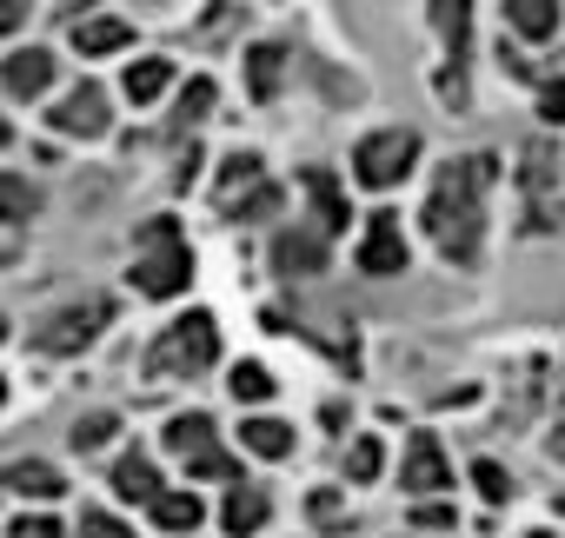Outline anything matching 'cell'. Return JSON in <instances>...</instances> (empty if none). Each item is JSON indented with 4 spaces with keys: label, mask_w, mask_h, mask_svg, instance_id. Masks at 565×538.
Returning a JSON list of instances; mask_svg holds the SVG:
<instances>
[{
    "label": "cell",
    "mask_w": 565,
    "mask_h": 538,
    "mask_svg": "<svg viewBox=\"0 0 565 538\" xmlns=\"http://www.w3.org/2000/svg\"><path fill=\"white\" fill-rule=\"evenodd\" d=\"M0 147H8V127H0Z\"/></svg>",
    "instance_id": "obj_43"
},
{
    "label": "cell",
    "mask_w": 565,
    "mask_h": 538,
    "mask_svg": "<svg viewBox=\"0 0 565 538\" xmlns=\"http://www.w3.org/2000/svg\"><path fill=\"white\" fill-rule=\"evenodd\" d=\"M0 340H8V320H0Z\"/></svg>",
    "instance_id": "obj_44"
},
{
    "label": "cell",
    "mask_w": 565,
    "mask_h": 538,
    "mask_svg": "<svg viewBox=\"0 0 565 538\" xmlns=\"http://www.w3.org/2000/svg\"><path fill=\"white\" fill-rule=\"evenodd\" d=\"M0 87H8L14 100H34V94H47V87H54V54H41V47H21V54H8V67H0Z\"/></svg>",
    "instance_id": "obj_12"
},
{
    "label": "cell",
    "mask_w": 565,
    "mask_h": 538,
    "mask_svg": "<svg viewBox=\"0 0 565 538\" xmlns=\"http://www.w3.org/2000/svg\"><path fill=\"white\" fill-rule=\"evenodd\" d=\"M552 452H558V459H565V426H558V432H552Z\"/></svg>",
    "instance_id": "obj_40"
},
{
    "label": "cell",
    "mask_w": 565,
    "mask_h": 538,
    "mask_svg": "<svg viewBox=\"0 0 565 538\" xmlns=\"http://www.w3.org/2000/svg\"><path fill=\"white\" fill-rule=\"evenodd\" d=\"M41 213V193H34V180H21V173H0V219L8 226H21V219H34Z\"/></svg>",
    "instance_id": "obj_22"
},
{
    "label": "cell",
    "mask_w": 565,
    "mask_h": 538,
    "mask_svg": "<svg viewBox=\"0 0 565 538\" xmlns=\"http://www.w3.org/2000/svg\"><path fill=\"white\" fill-rule=\"evenodd\" d=\"M0 406H8V379H0Z\"/></svg>",
    "instance_id": "obj_41"
},
{
    "label": "cell",
    "mask_w": 565,
    "mask_h": 538,
    "mask_svg": "<svg viewBox=\"0 0 565 538\" xmlns=\"http://www.w3.org/2000/svg\"><path fill=\"white\" fill-rule=\"evenodd\" d=\"M279 80H287V47H279V41L246 47V87H253V100H273Z\"/></svg>",
    "instance_id": "obj_14"
},
{
    "label": "cell",
    "mask_w": 565,
    "mask_h": 538,
    "mask_svg": "<svg viewBox=\"0 0 565 538\" xmlns=\"http://www.w3.org/2000/svg\"><path fill=\"white\" fill-rule=\"evenodd\" d=\"M259 180H266L259 153H233V160H226V173H220V193H213V200H220V213H233V206H239Z\"/></svg>",
    "instance_id": "obj_16"
},
{
    "label": "cell",
    "mask_w": 565,
    "mask_h": 538,
    "mask_svg": "<svg viewBox=\"0 0 565 538\" xmlns=\"http://www.w3.org/2000/svg\"><path fill=\"white\" fill-rule=\"evenodd\" d=\"M273 266H279L287 280H313V273H327V233H320V226L279 233V239H273Z\"/></svg>",
    "instance_id": "obj_9"
},
{
    "label": "cell",
    "mask_w": 565,
    "mask_h": 538,
    "mask_svg": "<svg viewBox=\"0 0 565 538\" xmlns=\"http://www.w3.org/2000/svg\"><path fill=\"white\" fill-rule=\"evenodd\" d=\"M539 120L545 127H565V80H545L539 87Z\"/></svg>",
    "instance_id": "obj_32"
},
{
    "label": "cell",
    "mask_w": 565,
    "mask_h": 538,
    "mask_svg": "<svg viewBox=\"0 0 565 538\" xmlns=\"http://www.w3.org/2000/svg\"><path fill=\"white\" fill-rule=\"evenodd\" d=\"M446 485H452V465H446L439 439L413 432V445H406V492H446Z\"/></svg>",
    "instance_id": "obj_11"
},
{
    "label": "cell",
    "mask_w": 565,
    "mask_h": 538,
    "mask_svg": "<svg viewBox=\"0 0 565 538\" xmlns=\"http://www.w3.org/2000/svg\"><path fill=\"white\" fill-rule=\"evenodd\" d=\"M0 485L21 492V498H61V492H67L61 465H47V459H21V465H8V472H0Z\"/></svg>",
    "instance_id": "obj_13"
},
{
    "label": "cell",
    "mask_w": 565,
    "mask_h": 538,
    "mask_svg": "<svg viewBox=\"0 0 565 538\" xmlns=\"http://www.w3.org/2000/svg\"><path fill=\"white\" fill-rule=\"evenodd\" d=\"M213 100H220V87H213L206 74H193V80L180 87V114H173V127H200V120L213 114Z\"/></svg>",
    "instance_id": "obj_26"
},
{
    "label": "cell",
    "mask_w": 565,
    "mask_h": 538,
    "mask_svg": "<svg viewBox=\"0 0 565 538\" xmlns=\"http://www.w3.org/2000/svg\"><path fill=\"white\" fill-rule=\"evenodd\" d=\"M433 28H439V41L452 47V61H466V41H472V0H433Z\"/></svg>",
    "instance_id": "obj_20"
},
{
    "label": "cell",
    "mask_w": 565,
    "mask_h": 538,
    "mask_svg": "<svg viewBox=\"0 0 565 538\" xmlns=\"http://www.w3.org/2000/svg\"><path fill=\"white\" fill-rule=\"evenodd\" d=\"M472 485H479V498H486V505H505V498H512V478H505V465H492V459H479V465H472Z\"/></svg>",
    "instance_id": "obj_29"
},
{
    "label": "cell",
    "mask_w": 565,
    "mask_h": 538,
    "mask_svg": "<svg viewBox=\"0 0 565 538\" xmlns=\"http://www.w3.org/2000/svg\"><path fill=\"white\" fill-rule=\"evenodd\" d=\"M54 127H61V133H81V140H100V133H107V87L81 80V87L54 107Z\"/></svg>",
    "instance_id": "obj_10"
},
{
    "label": "cell",
    "mask_w": 565,
    "mask_h": 538,
    "mask_svg": "<svg viewBox=\"0 0 565 538\" xmlns=\"http://www.w3.org/2000/svg\"><path fill=\"white\" fill-rule=\"evenodd\" d=\"M525 538H552V531H525Z\"/></svg>",
    "instance_id": "obj_42"
},
{
    "label": "cell",
    "mask_w": 565,
    "mask_h": 538,
    "mask_svg": "<svg viewBox=\"0 0 565 538\" xmlns=\"http://www.w3.org/2000/svg\"><path fill=\"white\" fill-rule=\"evenodd\" d=\"M153 505V518H160V531H200V518H206V505H200V492H153L147 498Z\"/></svg>",
    "instance_id": "obj_15"
},
{
    "label": "cell",
    "mask_w": 565,
    "mask_h": 538,
    "mask_svg": "<svg viewBox=\"0 0 565 538\" xmlns=\"http://www.w3.org/2000/svg\"><path fill=\"white\" fill-rule=\"evenodd\" d=\"M307 193H313V206H320V233H340V226H347V200H340V186H333L327 166L307 173Z\"/></svg>",
    "instance_id": "obj_23"
},
{
    "label": "cell",
    "mask_w": 565,
    "mask_h": 538,
    "mask_svg": "<svg viewBox=\"0 0 565 538\" xmlns=\"http://www.w3.org/2000/svg\"><path fill=\"white\" fill-rule=\"evenodd\" d=\"M134 287L147 300H173L193 287V252L180 239V219H147L134 239Z\"/></svg>",
    "instance_id": "obj_2"
},
{
    "label": "cell",
    "mask_w": 565,
    "mask_h": 538,
    "mask_svg": "<svg viewBox=\"0 0 565 538\" xmlns=\"http://www.w3.org/2000/svg\"><path fill=\"white\" fill-rule=\"evenodd\" d=\"M220 359V326H213V313H186V320H173L153 346H147V379H193V373H206Z\"/></svg>",
    "instance_id": "obj_3"
},
{
    "label": "cell",
    "mask_w": 565,
    "mask_h": 538,
    "mask_svg": "<svg viewBox=\"0 0 565 538\" xmlns=\"http://www.w3.org/2000/svg\"><path fill=\"white\" fill-rule=\"evenodd\" d=\"M486 186H492V160H452L439 180H433V200H426V233L446 259L472 266L479 259V226H486Z\"/></svg>",
    "instance_id": "obj_1"
},
{
    "label": "cell",
    "mask_w": 565,
    "mask_h": 538,
    "mask_svg": "<svg viewBox=\"0 0 565 538\" xmlns=\"http://www.w3.org/2000/svg\"><path fill=\"white\" fill-rule=\"evenodd\" d=\"M114 432H120V419H114V412H87V419L74 426V445H81V452H100Z\"/></svg>",
    "instance_id": "obj_28"
},
{
    "label": "cell",
    "mask_w": 565,
    "mask_h": 538,
    "mask_svg": "<svg viewBox=\"0 0 565 538\" xmlns=\"http://www.w3.org/2000/svg\"><path fill=\"white\" fill-rule=\"evenodd\" d=\"M266 213H279V186H273V180H259V186H253L226 219H266Z\"/></svg>",
    "instance_id": "obj_30"
},
{
    "label": "cell",
    "mask_w": 565,
    "mask_h": 538,
    "mask_svg": "<svg viewBox=\"0 0 565 538\" xmlns=\"http://www.w3.org/2000/svg\"><path fill=\"white\" fill-rule=\"evenodd\" d=\"M114 492H120L127 505H147V498L160 492V472H153V459H147V452H127V459L114 465Z\"/></svg>",
    "instance_id": "obj_17"
},
{
    "label": "cell",
    "mask_w": 565,
    "mask_h": 538,
    "mask_svg": "<svg viewBox=\"0 0 565 538\" xmlns=\"http://www.w3.org/2000/svg\"><path fill=\"white\" fill-rule=\"evenodd\" d=\"M167 452H173V459H186V472H193V478H239V459H233V452H220V439H213V419H206V412H180V419L167 426Z\"/></svg>",
    "instance_id": "obj_5"
},
{
    "label": "cell",
    "mask_w": 565,
    "mask_h": 538,
    "mask_svg": "<svg viewBox=\"0 0 565 538\" xmlns=\"http://www.w3.org/2000/svg\"><path fill=\"white\" fill-rule=\"evenodd\" d=\"M413 160H419V133L413 127H386V133H366L353 147V180L373 186V193H386V186H399L413 173Z\"/></svg>",
    "instance_id": "obj_4"
},
{
    "label": "cell",
    "mask_w": 565,
    "mask_h": 538,
    "mask_svg": "<svg viewBox=\"0 0 565 538\" xmlns=\"http://www.w3.org/2000/svg\"><path fill=\"white\" fill-rule=\"evenodd\" d=\"M226 386H233V399H239V406H266V399H273V373H266V366H253V359H239Z\"/></svg>",
    "instance_id": "obj_27"
},
{
    "label": "cell",
    "mask_w": 565,
    "mask_h": 538,
    "mask_svg": "<svg viewBox=\"0 0 565 538\" xmlns=\"http://www.w3.org/2000/svg\"><path fill=\"white\" fill-rule=\"evenodd\" d=\"M246 452L287 459V452H294V426H279V419H246Z\"/></svg>",
    "instance_id": "obj_25"
},
{
    "label": "cell",
    "mask_w": 565,
    "mask_h": 538,
    "mask_svg": "<svg viewBox=\"0 0 565 538\" xmlns=\"http://www.w3.org/2000/svg\"><path fill=\"white\" fill-rule=\"evenodd\" d=\"M114 320V300H74V306H61L47 326H34V346L41 353H54V359H67V353H87L94 340H100V326Z\"/></svg>",
    "instance_id": "obj_6"
},
{
    "label": "cell",
    "mask_w": 565,
    "mask_h": 538,
    "mask_svg": "<svg viewBox=\"0 0 565 538\" xmlns=\"http://www.w3.org/2000/svg\"><path fill=\"white\" fill-rule=\"evenodd\" d=\"M313 518H320L327 531H340V525H347V505H340V492H313Z\"/></svg>",
    "instance_id": "obj_33"
},
{
    "label": "cell",
    "mask_w": 565,
    "mask_h": 538,
    "mask_svg": "<svg viewBox=\"0 0 565 538\" xmlns=\"http://www.w3.org/2000/svg\"><path fill=\"white\" fill-rule=\"evenodd\" d=\"M0 266H14V239H0Z\"/></svg>",
    "instance_id": "obj_39"
},
{
    "label": "cell",
    "mask_w": 565,
    "mask_h": 538,
    "mask_svg": "<svg viewBox=\"0 0 565 538\" xmlns=\"http://www.w3.org/2000/svg\"><path fill=\"white\" fill-rule=\"evenodd\" d=\"M134 41V28L127 21H74V47L87 54V61H100V54H120Z\"/></svg>",
    "instance_id": "obj_19"
},
{
    "label": "cell",
    "mask_w": 565,
    "mask_h": 538,
    "mask_svg": "<svg viewBox=\"0 0 565 538\" xmlns=\"http://www.w3.org/2000/svg\"><path fill=\"white\" fill-rule=\"evenodd\" d=\"M505 28L525 34V41H545V34L558 28V0H512V8H505Z\"/></svg>",
    "instance_id": "obj_21"
},
{
    "label": "cell",
    "mask_w": 565,
    "mask_h": 538,
    "mask_svg": "<svg viewBox=\"0 0 565 538\" xmlns=\"http://www.w3.org/2000/svg\"><path fill=\"white\" fill-rule=\"evenodd\" d=\"M360 273L386 280V273H406V233L393 213H373L366 233H360Z\"/></svg>",
    "instance_id": "obj_8"
},
{
    "label": "cell",
    "mask_w": 565,
    "mask_h": 538,
    "mask_svg": "<svg viewBox=\"0 0 565 538\" xmlns=\"http://www.w3.org/2000/svg\"><path fill=\"white\" fill-rule=\"evenodd\" d=\"M167 80H173V67H167V61H134L120 87H127V100H140V107H147V100H160V94H167Z\"/></svg>",
    "instance_id": "obj_24"
},
{
    "label": "cell",
    "mask_w": 565,
    "mask_h": 538,
    "mask_svg": "<svg viewBox=\"0 0 565 538\" xmlns=\"http://www.w3.org/2000/svg\"><path fill=\"white\" fill-rule=\"evenodd\" d=\"M28 21V8H21V0H0V34H14Z\"/></svg>",
    "instance_id": "obj_37"
},
{
    "label": "cell",
    "mask_w": 565,
    "mask_h": 538,
    "mask_svg": "<svg viewBox=\"0 0 565 538\" xmlns=\"http://www.w3.org/2000/svg\"><path fill=\"white\" fill-rule=\"evenodd\" d=\"M220 525H226L233 538L259 531V525H266V492H253V485H233V492H226V505H220Z\"/></svg>",
    "instance_id": "obj_18"
},
{
    "label": "cell",
    "mask_w": 565,
    "mask_h": 538,
    "mask_svg": "<svg viewBox=\"0 0 565 538\" xmlns=\"http://www.w3.org/2000/svg\"><path fill=\"white\" fill-rule=\"evenodd\" d=\"M380 459H386V452H380V439H360V445L347 452V478H353V485L380 478Z\"/></svg>",
    "instance_id": "obj_31"
},
{
    "label": "cell",
    "mask_w": 565,
    "mask_h": 538,
    "mask_svg": "<svg viewBox=\"0 0 565 538\" xmlns=\"http://www.w3.org/2000/svg\"><path fill=\"white\" fill-rule=\"evenodd\" d=\"M519 180H525V200H532V226H539V233L558 226V147H552V140H532V147H525Z\"/></svg>",
    "instance_id": "obj_7"
},
{
    "label": "cell",
    "mask_w": 565,
    "mask_h": 538,
    "mask_svg": "<svg viewBox=\"0 0 565 538\" xmlns=\"http://www.w3.org/2000/svg\"><path fill=\"white\" fill-rule=\"evenodd\" d=\"M81 8H94V0H61V14H67V21H81Z\"/></svg>",
    "instance_id": "obj_38"
},
{
    "label": "cell",
    "mask_w": 565,
    "mask_h": 538,
    "mask_svg": "<svg viewBox=\"0 0 565 538\" xmlns=\"http://www.w3.org/2000/svg\"><path fill=\"white\" fill-rule=\"evenodd\" d=\"M81 538H134V531H127L120 518H107V512H87V518H81Z\"/></svg>",
    "instance_id": "obj_34"
},
{
    "label": "cell",
    "mask_w": 565,
    "mask_h": 538,
    "mask_svg": "<svg viewBox=\"0 0 565 538\" xmlns=\"http://www.w3.org/2000/svg\"><path fill=\"white\" fill-rule=\"evenodd\" d=\"M413 525H433V531H446V525H452V512H446V505H419V512H413Z\"/></svg>",
    "instance_id": "obj_36"
},
{
    "label": "cell",
    "mask_w": 565,
    "mask_h": 538,
    "mask_svg": "<svg viewBox=\"0 0 565 538\" xmlns=\"http://www.w3.org/2000/svg\"><path fill=\"white\" fill-rule=\"evenodd\" d=\"M14 538H61V525H54V518H21Z\"/></svg>",
    "instance_id": "obj_35"
}]
</instances>
